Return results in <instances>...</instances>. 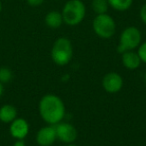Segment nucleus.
Returning <instances> with one entry per match:
<instances>
[{
    "instance_id": "obj_10",
    "label": "nucleus",
    "mask_w": 146,
    "mask_h": 146,
    "mask_svg": "<svg viewBox=\"0 0 146 146\" xmlns=\"http://www.w3.org/2000/svg\"><path fill=\"white\" fill-rule=\"evenodd\" d=\"M122 63L128 70H135L139 67L141 60H140L137 52L131 50L122 53Z\"/></svg>"
},
{
    "instance_id": "obj_18",
    "label": "nucleus",
    "mask_w": 146,
    "mask_h": 146,
    "mask_svg": "<svg viewBox=\"0 0 146 146\" xmlns=\"http://www.w3.org/2000/svg\"><path fill=\"white\" fill-rule=\"evenodd\" d=\"M26 2L28 3V5L32 7H36V6H40L43 2H44V0H26Z\"/></svg>"
},
{
    "instance_id": "obj_7",
    "label": "nucleus",
    "mask_w": 146,
    "mask_h": 146,
    "mask_svg": "<svg viewBox=\"0 0 146 146\" xmlns=\"http://www.w3.org/2000/svg\"><path fill=\"white\" fill-rule=\"evenodd\" d=\"M102 86L107 93H117L123 87V78L118 73L109 72L104 75L102 79Z\"/></svg>"
},
{
    "instance_id": "obj_8",
    "label": "nucleus",
    "mask_w": 146,
    "mask_h": 146,
    "mask_svg": "<svg viewBox=\"0 0 146 146\" xmlns=\"http://www.w3.org/2000/svg\"><path fill=\"white\" fill-rule=\"evenodd\" d=\"M57 140L55 125H47L40 128L36 134V142L40 146H51Z\"/></svg>"
},
{
    "instance_id": "obj_12",
    "label": "nucleus",
    "mask_w": 146,
    "mask_h": 146,
    "mask_svg": "<svg viewBox=\"0 0 146 146\" xmlns=\"http://www.w3.org/2000/svg\"><path fill=\"white\" fill-rule=\"evenodd\" d=\"M45 23L50 28H59L63 24V18L61 12H58V11L55 10L48 12L46 14V16H45Z\"/></svg>"
},
{
    "instance_id": "obj_1",
    "label": "nucleus",
    "mask_w": 146,
    "mask_h": 146,
    "mask_svg": "<svg viewBox=\"0 0 146 146\" xmlns=\"http://www.w3.org/2000/svg\"><path fill=\"white\" fill-rule=\"evenodd\" d=\"M39 114L49 125H56L65 116V105L62 99L54 94H46L39 101Z\"/></svg>"
},
{
    "instance_id": "obj_23",
    "label": "nucleus",
    "mask_w": 146,
    "mask_h": 146,
    "mask_svg": "<svg viewBox=\"0 0 146 146\" xmlns=\"http://www.w3.org/2000/svg\"><path fill=\"white\" fill-rule=\"evenodd\" d=\"M144 80H145V83H146V73H145V75H144Z\"/></svg>"
},
{
    "instance_id": "obj_5",
    "label": "nucleus",
    "mask_w": 146,
    "mask_h": 146,
    "mask_svg": "<svg viewBox=\"0 0 146 146\" xmlns=\"http://www.w3.org/2000/svg\"><path fill=\"white\" fill-rule=\"evenodd\" d=\"M92 27L95 34L103 39L111 38L116 31L115 21L107 13L96 15L92 22Z\"/></svg>"
},
{
    "instance_id": "obj_4",
    "label": "nucleus",
    "mask_w": 146,
    "mask_h": 146,
    "mask_svg": "<svg viewBox=\"0 0 146 146\" xmlns=\"http://www.w3.org/2000/svg\"><path fill=\"white\" fill-rule=\"evenodd\" d=\"M141 32L137 27H127L120 34L117 51L122 54L126 51H131L138 48V46L141 44Z\"/></svg>"
},
{
    "instance_id": "obj_13",
    "label": "nucleus",
    "mask_w": 146,
    "mask_h": 146,
    "mask_svg": "<svg viewBox=\"0 0 146 146\" xmlns=\"http://www.w3.org/2000/svg\"><path fill=\"white\" fill-rule=\"evenodd\" d=\"M110 7L116 11H126L131 7L133 0H107Z\"/></svg>"
},
{
    "instance_id": "obj_14",
    "label": "nucleus",
    "mask_w": 146,
    "mask_h": 146,
    "mask_svg": "<svg viewBox=\"0 0 146 146\" xmlns=\"http://www.w3.org/2000/svg\"><path fill=\"white\" fill-rule=\"evenodd\" d=\"M91 6L93 11L96 14H104L107 13L109 4H108L107 0H92Z\"/></svg>"
},
{
    "instance_id": "obj_2",
    "label": "nucleus",
    "mask_w": 146,
    "mask_h": 146,
    "mask_svg": "<svg viewBox=\"0 0 146 146\" xmlns=\"http://www.w3.org/2000/svg\"><path fill=\"white\" fill-rule=\"evenodd\" d=\"M63 23L69 26H75L83 21L86 14L85 4L81 0H69L62 9Z\"/></svg>"
},
{
    "instance_id": "obj_16",
    "label": "nucleus",
    "mask_w": 146,
    "mask_h": 146,
    "mask_svg": "<svg viewBox=\"0 0 146 146\" xmlns=\"http://www.w3.org/2000/svg\"><path fill=\"white\" fill-rule=\"evenodd\" d=\"M137 54L141 62L146 63V42H143L138 46Z\"/></svg>"
},
{
    "instance_id": "obj_6",
    "label": "nucleus",
    "mask_w": 146,
    "mask_h": 146,
    "mask_svg": "<svg viewBox=\"0 0 146 146\" xmlns=\"http://www.w3.org/2000/svg\"><path fill=\"white\" fill-rule=\"evenodd\" d=\"M55 130H56L57 139H59L63 143H74V141L77 139V130L71 123L61 121L55 125Z\"/></svg>"
},
{
    "instance_id": "obj_22",
    "label": "nucleus",
    "mask_w": 146,
    "mask_h": 146,
    "mask_svg": "<svg viewBox=\"0 0 146 146\" xmlns=\"http://www.w3.org/2000/svg\"><path fill=\"white\" fill-rule=\"evenodd\" d=\"M2 11V2H1V0H0V13Z\"/></svg>"
},
{
    "instance_id": "obj_20",
    "label": "nucleus",
    "mask_w": 146,
    "mask_h": 146,
    "mask_svg": "<svg viewBox=\"0 0 146 146\" xmlns=\"http://www.w3.org/2000/svg\"><path fill=\"white\" fill-rule=\"evenodd\" d=\"M3 92H4V86H3V83L0 82V97L2 96Z\"/></svg>"
},
{
    "instance_id": "obj_3",
    "label": "nucleus",
    "mask_w": 146,
    "mask_h": 146,
    "mask_svg": "<svg viewBox=\"0 0 146 146\" xmlns=\"http://www.w3.org/2000/svg\"><path fill=\"white\" fill-rule=\"evenodd\" d=\"M73 56L72 43L66 37L56 39L51 49V58L55 64L59 66L67 65Z\"/></svg>"
},
{
    "instance_id": "obj_11",
    "label": "nucleus",
    "mask_w": 146,
    "mask_h": 146,
    "mask_svg": "<svg viewBox=\"0 0 146 146\" xmlns=\"http://www.w3.org/2000/svg\"><path fill=\"white\" fill-rule=\"evenodd\" d=\"M17 118V109L11 104H5L0 107V121L3 123H11Z\"/></svg>"
},
{
    "instance_id": "obj_19",
    "label": "nucleus",
    "mask_w": 146,
    "mask_h": 146,
    "mask_svg": "<svg viewBox=\"0 0 146 146\" xmlns=\"http://www.w3.org/2000/svg\"><path fill=\"white\" fill-rule=\"evenodd\" d=\"M13 146H26V145H25V142L23 139H16V141L13 144Z\"/></svg>"
},
{
    "instance_id": "obj_9",
    "label": "nucleus",
    "mask_w": 146,
    "mask_h": 146,
    "mask_svg": "<svg viewBox=\"0 0 146 146\" xmlns=\"http://www.w3.org/2000/svg\"><path fill=\"white\" fill-rule=\"evenodd\" d=\"M9 131L15 139H24L29 132V124L23 118H16L10 123Z\"/></svg>"
},
{
    "instance_id": "obj_17",
    "label": "nucleus",
    "mask_w": 146,
    "mask_h": 146,
    "mask_svg": "<svg viewBox=\"0 0 146 146\" xmlns=\"http://www.w3.org/2000/svg\"><path fill=\"white\" fill-rule=\"evenodd\" d=\"M139 16H140V19H141L142 22L146 25V3L142 5L141 8H140Z\"/></svg>"
},
{
    "instance_id": "obj_15",
    "label": "nucleus",
    "mask_w": 146,
    "mask_h": 146,
    "mask_svg": "<svg viewBox=\"0 0 146 146\" xmlns=\"http://www.w3.org/2000/svg\"><path fill=\"white\" fill-rule=\"evenodd\" d=\"M12 71L8 67H0V82L1 83H8L12 79Z\"/></svg>"
},
{
    "instance_id": "obj_21",
    "label": "nucleus",
    "mask_w": 146,
    "mask_h": 146,
    "mask_svg": "<svg viewBox=\"0 0 146 146\" xmlns=\"http://www.w3.org/2000/svg\"><path fill=\"white\" fill-rule=\"evenodd\" d=\"M66 146H78V145H76L74 143H70V144H66Z\"/></svg>"
}]
</instances>
